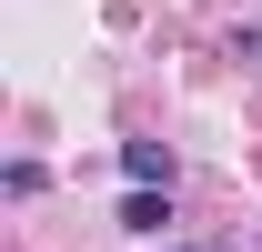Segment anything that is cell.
<instances>
[{
	"instance_id": "1",
	"label": "cell",
	"mask_w": 262,
	"mask_h": 252,
	"mask_svg": "<svg viewBox=\"0 0 262 252\" xmlns=\"http://www.w3.org/2000/svg\"><path fill=\"white\" fill-rule=\"evenodd\" d=\"M162 222H171V202H162L151 182H131V202H121V232H141V242H151Z\"/></svg>"
},
{
	"instance_id": "2",
	"label": "cell",
	"mask_w": 262,
	"mask_h": 252,
	"mask_svg": "<svg viewBox=\"0 0 262 252\" xmlns=\"http://www.w3.org/2000/svg\"><path fill=\"white\" fill-rule=\"evenodd\" d=\"M121 172H131V182H171V152H162V141H121Z\"/></svg>"
}]
</instances>
